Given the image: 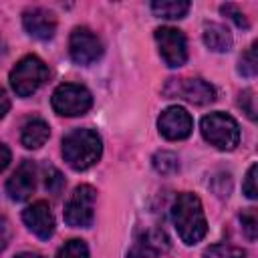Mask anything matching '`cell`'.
I'll return each mask as SVG.
<instances>
[{"label":"cell","instance_id":"ac0fdd59","mask_svg":"<svg viewBox=\"0 0 258 258\" xmlns=\"http://www.w3.org/2000/svg\"><path fill=\"white\" fill-rule=\"evenodd\" d=\"M153 167H155V171H159L163 175H169V173L179 169L177 155L173 151H157L153 155Z\"/></svg>","mask_w":258,"mask_h":258},{"label":"cell","instance_id":"30bf717a","mask_svg":"<svg viewBox=\"0 0 258 258\" xmlns=\"http://www.w3.org/2000/svg\"><path fill=\"white\" fill-rule=\"evenodd\" d=\"M22 24H24V30L32 38H38V40H48L56 32L54 12H50L48 8H40V6L26 8L22 14Z\"/></svg>","mask_w":258,"mask_h":258},{"label":"cell","instance_id":"5b68a950","mask_svg":"<svg viewBox=\"0 0 258 258\" xmlns=\"http://www.w3.org/2000/svg\"><path fill=\"white\" fill-rule=\"evenodd\" d=\"M50 103H52V109L58 115L77 117V115H85L91 109L93 97H91V93L83 85L64 83V85H58L54 89Z\"/></svg>","mask_w":258,"mask_h":258},{"label":"cell","instance_id":"ba28073f","mask_svg":"<svg viewBox=\"0 0 258 258\" xmlns=\"http://www.w3.org/2000/svg\"><path fill=\"white\" fill-rule=\"evenodd\" d=\"M155 42L167 67L177 69L187 60V42L181 30L173 26H161L155 30Z\"/></svg>","mask_w":258,"mask_h":258},{"label":"cell","instance_id":"f546056e","mask_svg":"<svg viewBox=\"0 0 258 258\" xmlns=\"http://www.w3.org/2000/svg\"><path fill=\"white\" fill-rule=\"evenodd\" d=\"M14 258H44V256H40V254H36V252H20V254H16Z\"/></svg>","mask_w":258,"mask_h":258},{"label":"cell","instance_id":"2e32d148","mask_svg":"<svg viewBox=\"0 0 258 258\" xmlns=\"http://www.w3.org/2000/svg\"><path fill=\"white\" fill-rule=\"evenodd\" d=\"M151 10L159 18H183L189 12V2L185 0H155L151 2Z\"/></svg>","mask_w":258,"mask_h":258},{"label":"cell","instance_id":"6da1fadb","mask_svg":"<svg viewBox=\"0 0 258 258\" xmlns=\"http://www.w3.org/2000/svg\"><path fill=\"white\" fill-rule=\"evenodd\" d=\"M171 220H173V226H175L179 238L189 246L198 244L208 232L206 214H204L202 202L196 194L183 191L175 198V202L171 206Z\"/></svg>","mask_w":258,"mask_h":258},{"label":"cell","instance_id":"8fae6325","mask_svg":"<svg viewBox=\"0 0 258 258\" xmlns=\"http://www.w3.org/2000/svg\"><path fill=\"white\" fill-rule=\"evenodd\" d=\"M22 220L28 226V230L34 236H38L40 240H48L54 234V216H52L48 204L42 202V200H38V202L30 204L28 208H24Z\"/></svg>","mask_w":258,"mask_h":258},{"label":"cell","instance_id":"f1b7e54d","mask_svg":"<svg viewBox=\"0 0 258 258\" xmlns=\"http://www.w3.org/2000/svg\"><path fill=\"white\" fill-rule=\"evenodd\" d=\"M8 109H10V99H8V95H6V91L0 87V119L8 113Z\"/></svg>","mask_w":258,"mask_h":258},{"label":"cell","instance_id":"d4e9b609","mask_svg":"<svg viewBox=\"0 0 258 258\" xmlns=\"http://www.w3.org/2000/svg\"><path fill=\"white\" fill-rule=\"evenodd\" d=\"M220 10H222V14L230 16V18L236 22V26H240V28H248V26H250V22H248V18L244 16V12L238 10L234 4H224Z\"/></svg>","mask_w":258,"mask_h":258},{"label":"cell","instance_id":"4fadbf2b","mask_svg":"<svg viewBox=\"0 0 258 258\" xmlns=\"http://www.w3.org/2000/svg\"><path fill=\"white\" fill-rule=\"evenodd\" d=\"M173 91H167L169 95L181 97L194 105H208L216 99V91L210 83H206L204 79H171Z\"/></svg>","mask_w":258,"mask_h":258},{"label":"cell","instance_id":"cb8c5ba5","mask_svg":"<svg viewBox=\"0 0 258 258\" xmlns=\"http://www.w3.org/2000/svg\"><path fill=\"white\" fill-rule=\"evenodd\" d=\"M256 173H258V165L252 163L246 171V177H244V183H242V191L246 194V198L250 200H256L258 198V187H256Z\"/></svg>","mask_w":258,"mask_h":258},{"label":"cell","instance_id":"52a82bcc","mask_svg":"<svg viewBox=\"0 0 258 258\" xmlns=\"http://www.w3.org/2000/svg\"><path fill=\"white\" fill-rule=\"evenodd\" d=\"M69 54L77 64H93L103 54V42L87 26H77L69 38Z\"/></svg>","mask_w":258,"mask_h":258},{"label":"cell","instance_id":"484cf974","mask_svg":"<svg viewBox=\"0 0 258 258\" xmlns=\"http://www.w3.org/2000/svg\"><path fill=\"white\" fill-rule=\"evenodd\" d=\"M238 103H240V107L244 109V113L254 121L256 119V107H254V93L250 91V89H246V91H242L240 93V99H238Z\"/></svg>","mask_w":258,"mask_h":258},{"label":"cell","instance_id":"9c48e42d","mask_svg":"<svg viewBox=\"0 0 258 258\" xmlns=\"http://www.w3.org/2000/svg\"><path fill=\"white\" fill-rule=\"evenodd\" d=\"M157 129L159 133L169 139V141H179V139H185L189 137L191 129H194V121H191V115L179 107V105H171L167 107L159 119H157Z\"/></svg>","mask_w":258,"mask_h":258},{"label":"cell","instance_id":"8992f818","mask_svg":"<svg viewBox=\"0 0 258 258\" xmlns=\"http://www.w3.org/2000/svg\"><path fill=\"white\" fill-rule=\"evenodd\" d=\"M97 191L91 185H79L64 206V222L73 228H89L95 218Z\"/></svg>","mask_w":258,"mask_h":258},{"label":"cell","instance_id":"4316f807","mask_svg":"<svg viewBox=\"0 0 258 258\" xmlns=\"http://www.w3.org/2000/svg\"><path fill=\"white\" fill-rule=\"evenodd\" d=\"M127 258H155L149 250H145L141 244H135L133 248H131V252L127 254Z\"/></svg>","mask_w":258,"mask_h":258},{"label":"cell","instance_id":"3957f363","mask_svg":"<svg viewBox=\"0 0 258 258\" xmlns=\"http://www.w3.org/2000/svg\"><path fill=\"white\" fill-rule=\"evenodd\" d=\"M204 139L220 151H232L240 143V127L232 115L226 113H210L200 123Z\"/></svg>","mask_w":258,"mask_h":258},{"label":"cell","instance_id":"7402d4cb","mask_svg":"<svg viewBox=\"0 0 258 258\" xmlns=\"http://www.w3.org/2000/svg\"><path fill=\"white\" fill-rule=\"evenodd\" d=\"M240 222H242V232L246 234V238L250 242L256 240L258 236V216H256V210L254 208H248L240 214Z\"/></svg>","mask_w":258,"mask_h":258},{"label":"cell","instance_id":"d6986e66","mask_svg":"<svg viewBox=\"0 0 258 258\" xmlns=\"http://www.w3.org/2000/svg\"><path fill=\"white\" fill-rule=\"evenodd\" d=\"M56 258H89V248H87V244L83 240L75 238V240L64 242L58 248Z\"/></svg>","mask_w":258,"mask_h":258},{"label":"cell","instance_id":"44dd1931","mask_svg":"<svg viewBox=\"0 0 258 258\" xmlns=\"http://www.w3.org/2000/svg\"><path fill=\"white\" fill-rule=\"evenodd\" d=\"M240 75L244 77H254L258 73V58H256V42L250 44V48L240 56V67H238Z\"/></svg>","mask_w":258,"mask_h":258},{"label":"cell","instance_id":"83f0119b","mask_svg":"<svg viewBox=\"0 0 258 258\" xmlns=\"http://www.w3.org/2000/svg\"><path fill=\"white\" fill-rule=\"evenodd\" d=\"M10 163V149L0 141V171H4Z\"/></svg>","mask_w":258,"mask_h":258},{"label":"cell","instance_id":"ffe728a7","mask_svg":"<svg viewBox=\"0 0 258 258\" xmlns=\"http://www.w3.org/2000/svg\"><path fill=\"white\" fill-rule=\"evenodd\" d=\"M204 258H246V252L242 248H236V246L214 244V246L206 248Z\"/></svg>","mask_w":258,"mask_h":258},{"label":"cell","instance_id":"7c38bea8","mask_svg":"<svg viewBox=\"0 0 258 258\" xmlns=\"http://www.w3.org/2000/svg\"><path fill=\"white\" fill-rule=\"evenodd\" d=\"M36 187V167L32 161H22L6 181V194L14 202H24Z\"/></svg>","mask_w":258,"mask_h":258},{"label":"cell","instance_id":"603a6c76","mask_svg":"<svg viewBox=\"0 0 258 258\" xmlns=\"http://www.w3.org/2000/svg\"><path fill=\"white\" fill-rule=\"evenodd\" d=\"M44 183H46V189L52 194V196H58L60 191H62V185H64V177L60 175V171L56 169V167H46V179H44Z\"/></svg>","mask_w":258,"mask_h":258},{"label":"cell","instance_id":"9a60e30c","mask_svg":"<svg viewBox=\"0 0 258 258\" xmlns=\"http://www.w3.org/2000/svg\"><path fill=\"white\" fill-rule=\"evenodd\" d=\"M204 42L214 52H228L234 44V36L224 24L208 22L204 26Z\"/></svg>","mask_w":258,"mask_h":258},{"label":"cell","instance_id":"e0dca14e","mask_svg":"<svg viewBox=\"0 0 258 258\" xmlns=\"http://www.w3.org/2000/svg\"><path fill=\"white\" fill-rule=\"evenodd\" d=\"M137 244H141L145 250H149L155 258H157L159 254L167 252V248H169V240H167V236H165L161 230H147V232L139 238Z\"/></svg>","mask_w":258,"mask_h":258},{"label":"cell","instance_id":"7a4b0ae2","mask_svg":"<svg viewBox=\"0 0 258 258\" xmlns=\"http://www.w3.org/2000/svg\"><path fill=\"white\" fill-rule=\"evenodd\" d=\"M103 141L93 129H73L62 137V157L64 161L77 169H89L101 159Z\"/></svg>","mask_w":258,"mask_h":258},{"label":"cell","instance_id":"5bb4252c","mask_svg":"<svg viewBox=\"0 0 258 258\" xmlns=\"http://www.w3.org/2000/svg\"><path fill=\"white\" fill-rule=\"evenodd\" d=\"M50 135V129H48V123L44 119H28L24 125H22V131H20V143L26 147V149H38L46 143Z\"/></svg>","mask_w":258,"mask_h":258},{"label":"cell","instance_id":"277c9868","mask_svg":"<svg viewBox=\"0 0 258 258\" xmlns=\"http://www.w3.org/2000/svg\"><path fill=\"white\" fill-rule=\"evenodd\" d=\"M48 79V67L42 58L28 54L16 62L10 73V87L18 97H30Z\"/></svg>","mask_w":258,"mask_h":258}]
</instances>
